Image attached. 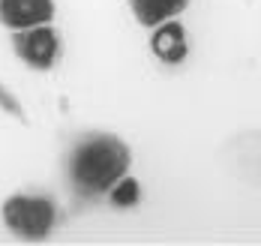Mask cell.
Instances as JSON below:
<instances>
[{
  "instance_id": "obj_1",
  "label": "cell",
  "mask_w": 261,
  "mask_h": 246,
  "mask_svg": "<svg viewBox=\"0 0 261 246\" xmlns=\"http://www.w3.org/2000/svg\"><path fill=\"white\" fill-rule=\"evenodd\" d=\"M129 165L132 147L117 132L90 129L81 132L66 153V180L75 195L99 201L123 174H129Z\"/></svg>"
},
{
  "instance_id": "obj_2",
  "label": "cell",
  "mask_w": 261,
  "mask_h": 246,
  "mask_svg": "<svg viewBox=\"0 0 261 246\" xmlns=\"http://www.w3.org/2000/svg\"><path fill=\"white\" fill-rule=\"evenodd\" d=\"M0 219L9 234L27 243L48 240L60 225V204L51 192L45 189H21L3 198Z\"/></svg>"
},
{
  "instance_id": "obj_3",
  "label": "cell",
  "mask_w": 261,
  "mask_h": 246,
  "mask_svg": "<svg viewBox=\"0 0 261 246\" xmlns=\"http://www.w3.org/2000/svg\"><path fill=\"white\" fill-rule=\"evenodd\" d=\"M12 54L18 57L27 69L48 72L63 57V33L54 21L12 30Z\"/></svg>"
},
{
  "instance_id": "obj_4",
  "label": "cell",
  "mask_w": 261,
  "mask_h": 246,
  "mask_svg": "<svg viewBox=\"0 0 261 246\" xmlns=\"http://www.w3.org/2000/svg\"><path fill=\"white\" fill-rule=\"evenodd\" d=\"M150 54L165 66H183L189 57V33L177 18L150 28Z\"/></svg>"
},
{
  "instance_id": "obj_5",
  "label": "cell",
  "mask_w": 261,
  "mask_h": 246,
  "mask_svg": "<svg viewBox=\"0 0 261 246\" xmlns=\"http://www.w3.org/2000/svg\"><path fill=\"white\" fill-rule=\"evenodd\" d=\"M57 18V0H0V28L24 30Z\"/></svg>"
},
{
  "instance_id": "obj_6",
  "label": "cell",
  "mask_w": 261,
  "mask_h": 246,
  "mask_svg": "<svg viewBox=\"0 0 261 246\" xmlns=\"http://www.w3.org/2000/svg\"><path fill=\"white\" fill-rule=\"evenodd\" d=\"M189 3L192 0H129V12L141 28L150 30L168 18H180L189 9Z\"/></svg>"
},
{
  "instance_id": "obj_7",
  "label": "cell",
  "mask_w": 261,
  "mask_h": 246,
  "mask_svg": "<svg viewBox=\"0 0 261 246\" xmlns=\"http://www.w3.org/2000/svg\"><path fill=\"white\" fill-rule=\"evenodd\" d=\"M105 201L111 207H117V210H129V207H135L141 201V183L132 174H123L111 189L105 192Z\"/></svg>"
},
{
  "instance_id": "obj_8",
  "label": "cell",
  "mask_w": 261,
  "mask_h": 246,
  "mask_svg": "<svg viewBox=\"0 0 261 246\" xmlns=\"http://www.w3.org/2000/svg\"><path fill=\"white\" fill-rule=\"evenodd\" d=\"M0 111H6L9 117H15V120H21V123H27V114H24V105L18 102V96L6 87V84L0 81Z\"/></svg>"
}]
</instances>
